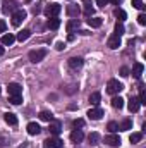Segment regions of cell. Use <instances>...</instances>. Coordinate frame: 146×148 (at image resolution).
I'll return each mask as SVG.
<instances>
[{"mask_svg":"<svg viewBox=\"0 0 146 148\" xmlns=\"http://www.w3.org/2000/svg\"><path fill=\"white\" fill-rule=\"evenodd\" d=\"M102 23H103L102 17H89V19H88V24H89L91 28H100Z\"/></svg>","mask_w":146,"mask_h":148,"instance_id":"cell-21","label":"cell"},{"mask_svg":"<svg viewBox=\"0 0 146 148\" xmlns=\"http://www.w3.org/2000/svg\"><path fill=\"white\" fill-rule=\"evenodd\" d=\"M124 31H126V29H124V24H122V23H117V24H115V33H113V35L122 36V35H124Z\"/></svg>","mask_w":146,"mask_h":148,"instance_id":"cell-33","label":"cell"},{"mask_svg":"<svg viewBox=\"0 0 146 148\" xmlns=\"http://www.w3.org/2000/svg\"><path fill=\"white\" fill-rule=\"evenodd\" d=\"M107 45H108L112 50L119 48V47H120V36H117V35H112V36L108 38V41H107Z\"/></svg>","mask_w":146,"mask_h":148,"instance_id":"cell-10","label":"cell"},{"mask_svg":"<svg viewBox=\"0 0 146 148\" xmlns=\"http://www.w3.org/2000/svg\"><path fill=\"white\" fill-rule=\"evenodd\" d=\"M67 14L71 17H77L79 16V7L77 5H67Z\"/></svg>","mask_w":146,"mask_h":148,"instance_id":"cell-26","label":"cell"},{"mask_svg":"<svg viewBox=\"0 0 146 148\" xmlns=\"http://www.w3.org/2000/svg\"><path fill=\"white\" fill-rule=\"evenodd\" d=\"M55 48H57V50H59V52H60V50H64V48H65V45H64V43H62V41H59V43H57V47H55Z\"/></svg>","mask_w":146,"mask_h":148,"instance_id":"cell-41","label":"cell"},{"mask_svg":"<svg viewBox=\"0 0 146 148\" xmlns=\"http://www.w3.org/2000/svg\"><path fill=\"white\" fill-rule=\"evenodd\" d=\"M14 41H16V36H14V35H10V33H7V35H3V36H2V45H9V47H10Z\"/></svg>","mask_w":146,"mask_h":148,"instance_id":"cell-24","label":"cell"},{"mask_svg":"<svg viewBox=\"0 0 146 148\" xmlns=\"http://www.w3.org/2000/svg\"><path fill=\"white\" fill-rule=\"evenodd\" d=\"M83 126H84V121H83V119H76L72 122V127H76V129H77V127H83Z\"/></svg>","mask_w":146,"mask_h":148,"instance_id":"cell-36","label":"cell"},{"mask_svg":"<svg viewBox=\"0 0 146 148\" xmlns=\"http://www.w3.org/2000/svg\"><path fill=\"white\" fill-rule=\"evenodd\" d=\"M138 23H139L141 26H146V16L145 14H139V16H138Z\"/></svg>","mask_w":146,"mask_h":148,"instance_id":"cell-37","label":"cell"},{"mask_svg":"<svg viewBox=\"0 0 146 148\" xmlns=\"http://www.w3.org/2000/svg\"><path fill=\"white\" fill-rule=\"evenodd\" d=\"M77 28H79V19H71L65 26L67 33H74V29H77Z\"/></svg>","mask_w":146,"mask_h":148,"instance_id":"cell-20","label":"cell"},{"mask_svg":"<svg viewBox=\"0 0 146 148\" xmlns=\"http://www.w3.org/2000/svg\"><path fill=\"white\" fill-rule=\"evenodd\" d=\"M3 119H5V122H7L9 126H17V117H16V114L7 112V114L3 115Z\"/></svg>","mask_w":146,"mask_h":148,"instance_id":"cell-18","label":"cell"},{"mask_svg":"<svg viewBox=\"0 0 146 148\" xmlns=\"http://www.w3.org/2000/svg\"><path fill=\"white\" fill-rule=\"evenodd\" d=\"M40 119H41V121H45V122H52V121H53V115H52V112L41 110V112H40Z\"/></svg>","mask_w":146,"mask_h":148,"instance_id":"cell-25","label":"cell"},{"mask_svg":"<svg viewBox=\"0 0 146 148\" xmlns=\"http://www.w3.org/2000/svg\"><path fill=\"white\" fill-rule=\"evenodd\" d=\"M139 100L138 98H134V97H131V100H129V103H127V107H129V110L131 112H138L139 110Z\"/></svg>","mask_w":146,"mask_h":148,"instance_id":"cell-16","label":"cell"},{"mask_svg":"<svg viewBox=\"0 0 146 148\" xmlns=\"http://www.w3.org/2000/svg\"><path fill=\"white\" fill-rule=\"evenodd\" d=\"M88 117H89L91 121H100V119L103 117V110H102L100 107L91 109V110H88Z\"/></svg>","mask_w":146,"mask_h":148,"instance_id":"cell-7","label":"cell"},{"mask_svg":"<svg viewBox=\"0 0 146 148\" xmlns=\"http://www.w3.org/2000/svg\"><path fill=\"white\" fill-rule=\"evenodd\" d=\"M122 90H124V84L119 83L117 79H110L108 84H107V91H108L110 95H117V93H120Z\"/></svg>","mask_w":146,"mask_h":148,"instance_id":"cell-2","label":"cell"},{"mask_svg":"<svg viewBox=\"0 0 146 148\" xmlns=\"http://www.w3.org/2000/svg\"><path fill=\"white\" fill-rule=\"evenodd\" d=\"M83 2H84V14H86L88 17H91V16L95 14V9L91 7V2H89V0H83Z\"/></svg>","mask_w":146,"mask_h":148,"instance_id":"cell-23","label":"cell"},{"mask_svg":"<svg viewBox=\"0 0 146 148\" xmlns=\"http://www.w3.org/2000/svg\"><path fill=\"white\" fill-rule=\"evenodd\" d=\"M2 55H3V47L0 45V57H2Z\"/></svg>","mask_w":146,"mask_h":148,"instance_id":"cell-44","label":"cell"},{"mask_svg":"<svg viewBox=\"0 0 146 148\" xmlns=\"http://www.w3.org/2000/svg\"><path fill=\"white\" fill-rule=\"evenodd\" d=\"M60 10H62V7L59 3H48L45 7V16L46 17H57L60 14Z\"/></svg>","mask_w":146,"mask_h":148,"instance_id":"cell-3","label":"cell"},{"mask_svg":"<svg viewBox=\"0 0 146 148\" xmlns=\"http://www.w3.org/2000/svg\"><path fill=\"white\" fill-rule=\"evenodd\" d=\"M7 90H9V95H21V93H23V88H21V84H17V83H10V84L7 86Z\"/></svg>","mask_w":146,"mask_h":148,"instance_id":"cell-11","label":"cell"},{"mask_svg":"<svg viewBox=\"0 0 146 148\" xmlns=\"http://www.w3.org/2000/svg\"><path fill=\"white\" fill-rule=\"evenodd\" d=\"M48 129H50V133H52L53 136H59V134H60V131H62V127H60V122H59V121H52Z\"/></svg>","mask_w":146,"mask_h":148,"instance_id":"cell-12","label":"cell"},{"mask_svg":"<svg viewBox=\"0 0 146 148\" xmlns=\"http://www.w3.org/2000/svg\"><path fill=\"white\" fill-rule=\"evenodd\" d=\"M108 2H112V3H113V5H119V3H120V2H122V0H108Z\"/></svg>","mask_w":146,"mask_h":148,"instance_id":"cell-43","label":"cell"},{"mask_svg":"<svg viewBox=\"0 0 146 148\" xmlns=\"http://www.w3.org/2000/svg\"><path fill=\"white\" fill-rule=\"evenodd\" d=\"M143 140V133H132L131 136H129V141L131 143H139Z\"/></svg>","mask_w":146,"mask_h":148,"instance_id":"cell-31","label":"cell"},{"mask_svg":"<svg viewBox=\"0 0 146 148\" xmlns=\"http://www.w3.org/2000/svg\"><path fill=\"white\" fill-rule=\"evenodd\" d=\"M113 16H115V17H117V19H119L120 23H122V21H124L126 17H127L126 10H122V9H115V10H113Z\"/></svg>","mask_w":146,"mask_h":148,"instance_id":"cell-27","label":"cell"},{"mask_svg":"<svg viewBox=\"0 0 146 148\" xmlns=\"http://www.w3.org/2000/svg\"><path fill=\"white\" fill-rule=\"evenodd\" d=\"M26 2H31V0H26Z\"/></svg>","mask_w":146,"mask_h":148,"instance_id":"cell-45","label":"cell"},{"mask_svg":"<svg viewBox=\"0 0 146 148\" xmlns=\"http://www.w3.org/2000/svg\"><path fill=\"white\" fill-rule=\"evenodd\" d=\"M5 28H7L5 21H2V19H0V33H3V31H5Z\"/></svg>","mask_w":146,"mask_h":148,"instance_id":"cell-40","label":"cell"},{"mask_svg":"<svg viewBox=\"0 0 146 148\" xmlns=\"http://www.w3.org/2000/svg\"><path fill=\"white\" fill-rule=\"evenodd\" d=\"M29 36H31V31H29V29H23L21 33H17V40H19V41H26Z\"/></svg>","mask_w":146,"mask_h":148,"instance_id":"cell-29","label":"cell"},{"mask_svg":"<svg viewBox=\"0 0 146 148\" xmlns=\"http://www.w3.org/2000/svg\"><path fill=\"white\" fill-rule=\"evenodd\" d=\"M62 147H64V141H62L60 138H57V136L48 138V140H45V143H43V148H62Z\"/></svg>","mask_w":146,"mask_h":148,"instance_id":"cell-4","label":"cell"},{"mask_svg":"<svg viewBox=\"0 0 146 148\" xmlns=\"http://www.w3.org/2000/svg\"><path fill=\"white\" fill-rule=\"evenodd\" d=\"M132 7H136V9H143L145 5H143V0H132Z\"/></svg>","mask_w":146,"mask_h":148,"instance_id":"cell-38","label":"cell"},{"mask_svg":"<svg viewBox=\"0 0 146 148\" xmlns=\"http://www.w3.org/2000/svg\"><path fill=\"white\" fill-rule=\"evenodd\" d=\"M9 102H10L12 105H19V103L23 102V97H21V95H9Z\"/></svg>","mask_w":146,"mask_h":148,"instance_id":"cell-30","label":"cell"},{"mask_svg":"<svg viewBox=\"0 0 146 148\" xmlns=\"http://www.w3.org/2000/svg\"><path fill=\"white\" fill-rule=\"evenodd\" d=\"M138 100H139L141 105H146V91L143 88H141V93H139V98H138Z\"/></svg>","mask_w":146,"mask_h":148,"instance_id":"cell-35","label":"cell"},{"mask_svg":"<svg viewBox=\"0 0 146 148\" xmlns=\"http://www.w3.org/2000/svg\"><path fill=\"white\" fill-rule=\"evenodd\" d=\"M112 107L120 110V109L124 107V98H120V97H113V98H112Z\"/></svg>","mask_w":146,"mask_h":148,"instance_id":"cell-22","label":"cell"},{"mask_svg":"<svg viewBox=\"0 0 146 148\" xmlns=\"http://www.w3.org/2000/svg\"><path fill=\"white\" fill-rule=\"evenodd\" d=\"M143 71H145V66H143L141 62H136V64L132 66V76H134V77H141Z\"/></svg>","mask_w":146,"mask_h":148,"instance_id":"cell-15","label":"cell"},{"mask_svg":"<svg viewBox=\"0 0 146 148\" xmlns=\"http://www.w3.org/2000/svg\"><path fill=\"white\" fill-rule=\"evenodd\" d=\"M100 100H102V95H100L98 91H95V93H91V95H89V102H91L93 105H98V103H100Z\"/></svg>","mask_w":146,"mask_h":148,"instance_id":"cell-28","label":"cell"},{"mask_svg":"<svg viewBox=\"0 0 146 148\" xmlns=\"http://www.w3.org/2000/svg\"><path fill=\"white\" fill-rule=\"evenodd\" d=\"M67 64H69V67H71V69H81L84 62H83V59H81V57H72V59H69V60H67Z\"/></svg>","mask_w":146,"mask_h":148,"instance_id":"cell-8","label":"cell"},{"mask_svg":"<svg viewBox=\"0 0 146 148\" xmlns=\"http://www.w3.org/2000/svg\"><path fill=\"white\" fill-rule=\"evenodd\" d=\"M45 57H46V50H45V48H38V50H31V52H29V60H31L33 64L41 62Z\"/></svg>","mask_w":146,"mask_h":148,"instance_id":"cell-1","label":"cell"},{"mask_svg":"<svg viewBox=\"0 0 146 148\" xmlns=\"http://www.w3.org/2000/svg\"><path fill=\"white\" fill-rule=\"evenodd\" d=\"M26 129H28V134H31V136H36V134H40V131H41V127L38 126L36 122H29Z\"/></svg>","mask_w":146,"mask_h":148,"instance_id":"cell-14","label":"cell"},{"mask_svg":"<svg viewBox=\"0 0 146 148\" xmlns=\"http://www.w3.org/2000/svg\"><path fill=\"white\" fill-rule=\"evenodd\" d=\"M96 3H98L100 7H105V5L108 3V0H96Z\"/></svg>","mask_w":146,"mask_h":148,"instance_id":"cell-42","label":"cell"},{"mask_svg":"<svg viewBox=\"0 0 146 148\" xmlns=\"http://www.w3.org/2000/svg\"><path fill=\"white\" fill-rule=\"evenodd\" d=\"M88 140H89L91 145H98V143H100V134H98V133H91Z\"/></svg>","mask_w":146,"mask_h":148,"instance_id":"cell-32","label":"cell"},{"mask_svg":"<svg viewBox=\"0 0 146 148\" xmlns=\"http://www.w3.org/2000/svg\"><path fill=\"white\" fill-rule=\"evenodd\" d=\"M105 143L110 147H117V145H120V138L117 134H108V136H105Z\"/></svg>","mask_w":146,"mask_h":148,"instance_id":"cell-13","label":"cell"},{"mask_svg":"<svg viewBox=\"0 0 146 148\" xmlns=\"http://www.w3.org/2000/svg\"><path fill=\"white\" fill-rule=\"evenodd\" d=\"M119 126V131H129V129H132V121H129V119H124L120 124H117Z\"/></svg>","mask_w":146,"mask_h":148,"instance_id":"cell-19","label":"cell"},{"mask_svg":"<svg viewBox=\"0 0 146 148\" xmlns=\"http://www.w3.org/2000/svg\"><path fill=\"white\" fill-rule=\"evenodd\" d=\"M83 140H84V133L81 129H74L72 133H71V141L72 143H81Z\"/></svg>","mask_w":146,"mask_h":148,"instance_id":"cell-9","label":"cell"},{"mask_svg":"<svg viewBox=\"0 0 146 148\" xmlns=\"http://www.w3.org/2000/svg\"><path fill=\"white\" fill-rule=\"evenodd\" d=\"M107 129H108L110 133H115V131H119V126H117V122H108V126H107Z\"/></svg>","mask_w":146,"mask_h":148,"instance_id":"cell-34","label":"cell"},{"mask_svg":"<svg viewBox=\"0 0 146 148\" xmlns=\"http://www.w3.org/2000/svg\"><path fill=\"white\" fill-rule=\"evenodd\" d=\"M59 26H60V19H57V17H50L48 19V23H46V28L48 29H59Z\"/></svg>","mask_w":146,"mask_h":148,"instance_id":"cell-17","label":"cell"},{"mask_svg":"<svg viewBox=\"0 0 146 148\" xmlns=\"http://www.w3.org/2000/svg\"><path fill=\"white\" fill-rule=\"evenodd\" d=\"M120 76H122V77H127V76H129V69H127V67H120Z\"/></svg>","mask_w":146,"mask_h":148,"instance_id":"cell-39","label":"cell"},{"mask_svg":"<svg viewBox=\"0 0 146 148\" xmlns=\"http://www.w3.org/2000/svg\"><path fill=\"white\" fill-rule=\"evenodd\" d=\"M26 16H28V14H26L24 9H17V10L12 14V24H14V26H19V24L26 19Z\"/></svg>","mask_w":146,"mask_h":148,"instance_id":"cell-5","label":"cell"},{"mask_svg":"<svg viewBox=\"0 0 146 148\" xmlns=\"http://www.w3.org/2000/svg\"><path fill=\"white\" fill-rule=\"evenodd\" d=\"M17 10V3L14 0H5L3 2V7H2V12L3 14H14Z\"/></svg>","mask_w":146,"mask_h":148,"instance_id":"cell-6","label":"cell"}]
</instances>
